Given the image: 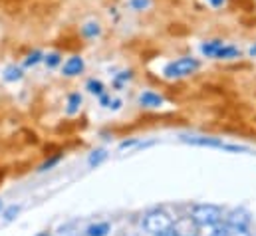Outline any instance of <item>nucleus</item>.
<instances>
[{
  "mask_svg": "<svg viewBox=\"0 0 256 236\" xmlns=\"http://www.w3.org/2000/svg\"><path fill=\"white\" fill-rule=\"evenodd\" d=\"M143 226L147 232L159 236L165 234V232H171V226H173V218L165 212V210H151L145 220H143Z\"/></svg>",
  "mask_w": 256,
  "mask_h": 236,
  "instance_id": "nucleus-1",
  "label": "nucleus"
},
{
  "mask_svg": "<svg viewBox=\"0 0 256 236\" xmlns=\"http://www.w3.org/2000/svg\"><path fill=\"white\" fill-rule=\"evenodd\" d=\"M192 220L198 224V226H214L220 222L222 218V212L218 206L214 204H196L191 212Z\"/></svg>",
  "mask_w": 256,
  "mask_h": 236,
  "instance_id": "nucleus-2",
  "label": "nucleus"
},
{
  "mask_svg": "<svg viewBox=\"0 0 256 236\" xmlns=\"http://www.w3.org/2000/svg\"><path fill=\"white\" fill-rule=\"evenodd\" d=\"M194 70H198V62L192 58H181L165 68V74L169 78H179V76H189Z\"/></svg>",
  "mask_w": 256,
  "mask_h": 236,
  "instance_id": "nucleus-3",
  "label": "nucleus"
},
{
  "mask_svg": "<svg viewBox=\"0 0 256 236\" xmlns=\"http://www.w3.org/2000/svg\"><path fill=\"white\" fill-rule=\"evenodd\" d=\"M171 232L175 236H196L198 234V224L192 220V216H181L173 220Z\"/></svg>",
  "mask_w": 256,
  "mask_h": 236,
  "instance_id": "nucleus-4",
  "label": "nucleus"
},
{
  "mask_svg": "<svg viewBox=\"0 0 256 236\" xmlns=\"http://www.w3.org/2000/svg\"><path fill=\"white\" fill-rule=\"evenodd\" d=\"M248 222H250V216H248V212L242 210V208H234V210H230V212L226 214V224H228V228H246Z\"/></svg>",
  "mask_w": 256,
  "mask_h": 236,
  "instance_id": "nucleus-5",
  "label": "nucleus"
},
{
  "mask_svg": "<svg viewBox=\"0 0 256 236\" xmlns=\"http://www.w3.org/2000/svg\"><path fill=\"white\" fill-rule=\"evenodd\" d=\"M84 70V60L82 58H70L64 64V76H78Z\"/></svg>",
  "mask_w": 256,
  "mask_h": 236,
  "instance_id": "nucleus-6",
  "label": "nucleus"
},
{
  "mask_svg": "<svg viewBox=\"0 0 256 236\" xmlns=\"http://www.w3.org/2000/svg\"><path fill=\"white\" fill-rule=\"evenodd\" d=\"M185 141L192 143V145H202V147H226L220 141H214V139H208V137H185Z\"/></svg>",
  "mask_w": 256,
  "mask_h": 236,
  "instance_id": "nucleus-7",
  "label": "nucleus"
},
{
  "mask_svg": "<svg viewBox=\"0 0 256 236\" xmlns=\"http://www.w3.org/2000/svg\"><path fill=\"white\" fill-rule=\"evenodd\" d=\"M139 102H141L143 106H147V108H157V106L163 104V98H161V96H155V94H151V92H147V94H143V96L139 98Z\"/></svg>",
  "mask_w": 256,
  "mask_h": 236,
  "instance_id": "nucleus-8",
  "label": "nucleus"
},
{
  "mask_svg": "<svg viewBox=\"0 0 256 236\" xmlns=\"http://www.w3.org/2000/svg\"><path fill=\"white\" fill-rule=\"evenodd\" d=\"M238 56V50L236 48H232V46H220L218 48V52L214 54V58H236Z\"/></svg>",
  "mask_w": 256,
  "mask_h": 236,
  "instance_id": "nucleus-9",
  "label": "nucleus"
},
{
  "mask_svg": "<svg viewBox=\"0 0 256 236\" xmlns=\"http://www.w3.org/2000/svg\"><path fill=\"white\" fill-rule=\"evenodd\" d=\"M110 232V224L108 222H102V224H94L88 228V236H106Z\"/></svg>",
  "mask_w": 256,
  "mask_h": 236,
  "instance_id": "nucleus-10",
  "label": "nucleus"
},
{
  "mask_svg": "<svg viewBox=\"0 0 256 236\" xmlns=\"http://www.w3.org/2000/svg\"><path fill=\"white\" fill-rule=\"evenodd\" d=\"M80 106H82V96L80 94H72L68 98V114H76L80 110Z\"/></svg>",
  "mask_w": 256,
  "mask_h": 236,
  "instance_id": "nucleus-11",
  "label": "nucleus"
},
{
  "mask_svg": "<svg viewBox=\"0 0 256 236\" xmlns=\"http://www.w3.org/2000/svg\"><path fill=\"white\" fill-rule=\"evenodd\" d=\"M82 32H84V36L94 38V36H98V34H100V26H98V22H88V24L82 28Z\"/></svg>",
  "mask_w": 256,
  "mask_h": 236,
  "instance_id": "nucleus-12",
  "label": "nucleus"
},
{
  "mask_svg": "<svg viewBox=\"0 0 256 236\" xmlns=\"http://www.w3.org/2000/svg\"><path fill=\"white\" fill-rule=\"evenodd\" d=\"M222 46V42H218V40H214V42H208V44H204L202 46V54H206V56H212L214 58V54L218 52V48Z\"/></svg>",
  "mask_w": 256,
  "mask_h": 236,
  "instance_id": "nucleus-13",
  "label": "nucleus"
},
{
  "mask_svg": "<svg viewBox=\"0 0 256 236\" xmlns=\"http://www.w3.org/2000/svg\"><path fill=\"white\" fill-rule=\"evenodd\" d=\"M20 78H22V70L16 68V66H10L6 70V74H4V80L6 82H14V80H20Z\"/></svg>",
  "mask_w": 256,
  "mask_h": 236,
  "instance_id": "nucleus-14",
  "label": "nucleus"
},
{
  "mask_svg": "<svg viewBox=\"0 0 256 236\" xmlns=\"http://www.w3.org/2000/svg\"><path fill=\"white\" fill-rule=\"evenodd\" d=\"M88 90H90L92 94H98V96H102V92H104V86H102V82L90 80V82H88Z\"/></svg>",
  "mask_w": 256,
  "mask_h": 236,
  "instance_id": "nucleus-15",
  "label": "nucleus"
},
{
  "mask_svg": "<svg viewBox=\"0 0 256 236\" xmlns=\"http://www.w3.org/2000/svg\"><path fill=\"white\" fill-rule=\"evenodd\" d=\"M40 60H42V52H38V50H36V52H32V54L26 58L24 64H26V66H34V64H38Z\"/></svg>",
  "mask_w": 256,
  "mask_h": 236,
  "instance_id": "nucleus-16",
  "label": "nucleus"
},
{
  "mask_svg": "<svg viewBox=\"0 0 256 236\" xmlns=\"http://www.w3.org/2000/svg\"><path fill=\"white\" fill-rule=\"evenodd\" d=\"M44 62H46L50 68H54V66H58V64H60V54H48V56L44 58Z\"/></svg>",
  "mask_w": 256,
  "mask_h": 236,
  "instance_id": "nucleus-17",
  "label": "nucleus"
},
{
  "mask_svg": "<svg viewBox=\"0 0 256 236\" xmlns=\"http://www.w3.org/2000/svg\"><path fill=\"white\" fill-rule=\"evenodd\" d=\"M104 157H106V151H94V155L90 157V163H92V165H98Z\"/></svg>",
  "mask_w": 256,
  "mask_h": 236,
  "instance_id": "nucleus-18",
  "label": "nucleus"
},
{
  "mask_svg": "<svg viewBox=\"0 0 256 236\" xmlns=\"http://www.w3.org/2000/svg\"><path fill=\"white\" fill-rule=\"evenodd\" d=\"M18 212H20V206H10V208L4 212V218H6V220H12Z\"/></svg>",
  "mask_w": 256,
  "mask_h": 236,
  "instance_id": "nucleus-19",
  "label": "nucleus"
},
{
  "mask_svg": "<svg viewBox=\"0 0 256 236\" xmlns=\"http://www.w3.org/2000/svg\"><path fill=\"white\" fill-rule=\"evenodd\" d=\"M131 6L137 10H143L145 6H149V0H131Z\"/></svg>",
  "mask_w": 256,
  "mask_h": 236,
  "instance_id": "nucleus-20",
  "label": "nucleus"
},
{
  "mask_svg": "<svg viewBox=\"0 0 256 236\" xmlns=\"http://www.w3.org/2000/svg\"><path fill=\"white\" fill-rule=\"evenodd\" d=\"M228 236H250V234H248L246 228H230Z\"/></svg>",
  "mask_w": 256,
  "mask_h": 236,
  "instance_id": "nucleus-21",
  "label": "nucleus"
},
{
  "mask_svg": "<svg viewBox=\"0 0 256 236\" xmlns=\"http://www.w3.org/2000/svg\"><path fill=\"white\" fill-rule=\"evenodd\" d=\"M208 236H228V230L226 228H214Z\"/></svg>",
  "mask_w": 256,
  "mask_h": 236,
  "instance_id": "nucleus-22",
  "label": "nucleus"
},
{
  "mask_svg": "<svg viewBox=\"0 0 256 236\" xmlns=\"http://www.w3.org/2000/svg\"><path fill=\"white\" fill-rule=\"evenodd\" d=\"M58 161H60V157H54V159H50V161H46V163L42 165V171H46L48 167H52V165H54V163H58Z\"/></svg>",
  "mask_w": 256,
  "mask_h": 236,
  "instance_id": "nucleus-23",
  "label": "nucleus"
},
{
  "mask_svg": "<svg viewBox=\"0 0 256 236\" xmlns=\"http://www.w3.org/2000/svg\"><path fill=\"white\" fill-rule=\"evenodd\" d=\"M208 2H210V4H212V6H214V8H216V6H220V4H222V2H224V0H208Z\"/></svg>",
  "mask_w": 256,
  "mask_h": 236,
  "instance_id": "nucleus-24",
  "label": "nucleus"
},
{
  "mask_svg": "<svg viewBox=\"0 0 256 236\" xmlns=\"http://www.w3.org/2000/svg\"><path fill=\"white\" fill-rule=\"evenodd\" d=\"M159 236H175L173 232H165V234H159Z\"/></svg>",
  "mask_w": 256,
  "mask_h": 236,
  "instance_id": "nucleus-25",
  "label": "nucleus"
},
{
  "mask_svg": "<svg viewBox=\"0 0 256 236\" xmlns=\"http://www.w3.org/2000/svg\"><path fill=\"white\" fill-rule=\"evenodd\" d=\"M250 54H252V56H256V46L252 48V50H250Z\"/></svg>",
  "mask_w": 256,
  "mask_h": 236,
  "instance_id": "nucleus-26",
  "label": "nucleus"
},
{
  "mask_svg": "<svg viewBox=\"0 0 256 236\" xmlns=\"http://www.w3.org/2000/svg\"><path fill=\"white\" fill-rule=\"evenodd\" d=\"M36 236H50L48 232H40V234H36Z\"/></svg>",
  "mask_w": 256,
  "mask_h": 236,
  "instance_id": "nucleus-27",
  "label": "nucleus"
},
{
  "mask_svg": "<svg viewBox=\"0 0 256 236\" xmlns=\"http://www.w3.org/2000/svg\"><path fill=\"white\" fill-rule=\"evenodd\" d=\"M0 208H2V200H0Z\"/></svg>",
  "mask_w": 256,
  "mask_h": 236,
  "instance_id": "nucleus-28",
  "label": "nucleus"
}]
</instances>
